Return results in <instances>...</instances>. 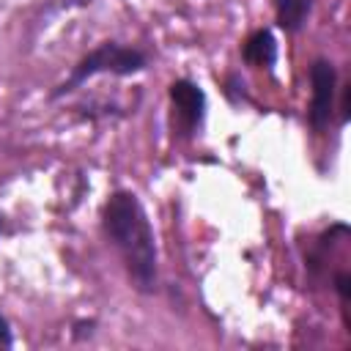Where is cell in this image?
Wrapping results in <instances>:
<instances>
[{
    "label": "cell",
    "instance_id": "1",
    "mask_svg": "<svg viewBox=\"0 0 351 351\" xmlns=\"http://www.w3.org/2000/svg\"><path fill=\"white\" fill-rule=\"evenodd\" d=\"M107 244L118 252L123 271L137 293H156L159 288V250L154 225L143 200L132 189H115L107 195L99 214Z\"/></svg>",
    "mask_w": 351,
    "mask_h": 351
},
{
    "label": "cell",
    "instance_id": "2",
    "mask_svg": "<svg viewBox=\"0 0 351 351\" xmlns=\"http://www.w3.org/2000/svg\"><path fill=\"white\" fill-rule=\"evenodd\" d=\"M148 69V55L140 47L132 44H121L115 38L99 41L93 49H88L69 71V77L63 82H58L49 90V101H58L74 90H80L88 80L99 77V74H110V77H132Z\"/></svg>",
    "mask_w": 351,
    "mask_h": 351
},
{
    "label": "cell",
    "instance_id": "3",
    "mask_svg": "<svg viewBox=\"0 0 351 351\" xmlns=\"http://www.w3.org/2000/svg\"><path fill=\"white\" fill-rule=\"evenodd\" d=\"M167 101H170V129L178 143H189L203 134L206 115H208V99L206 90L189 80L178 77L167 85Z\"/></svg>",
    "mask_w": 351,
    "mask_h": 351
},
{
    "label": "cell",
    "instance_id": "4",
    "mask_svg": "<svg viewBox=\"0 0 351 351\" xmlns=\"http://www.w3.org/2000/svg\"><path fill=\"white\" fill-rule=\"evenodd\" d=\"M337 107V66L329 58H315L310 63V104L307 123L315 137L326 134Z\"/></svg>",
    "mask_w": 351,
    "mask_h": 351
},
{
    "label": "cell",
    "instance_id": "5",
    "mask_svg": "<svg viewBox=\"0 0 351 351\" xmlns=\"http://www.w3.org/2000/svg\"><path fill=\"white\" fill-rule=\"evenodd\" d=\"M241 60L252 69H263V71H274L277 60H280V44L271 27H258L252 30L244 41H241Z\"/></svg>",
    "mask_w": 351,
    "mask_h": 351
},
{
    "label": "cell",
    "instance_id": "6",
    "mask_svg": "<svg viewBox=\"0 0 351 351\" xmlns=\"http://www.w3.org/2000/svg\"><path fill=\"white\" fill-rule=\"evenodd\" d=\"M274 3V16L277 25L285 33H302L310 14H313V0H271Z\"/></svg>",
    "mask_w": 351,
    "mask_h": 351
},
{
    "label": "cell",
    "instance_id": "7",
    "mask_svg": "<svg viewBox=\"0 0 351 351\" xmlns=\"http://www.w3.org/2000/svg\"><path fill=\"white\" fill-rule=\"evenodd\" d=\"M222 96H225L233 107L252 104V96H250V88H247V80H244L239 71H228V74L222 77Z\"/></svg>",
    "mask_w": 351,
    "mask_h": 351
},
{
    "label": "cell",
    "instance_id": "8",
    "mask_svg": "<svg viewBox=\"0 0 351 351\" xmlns=\"http://www.w3.org/2000/svg\"><path fill=\"white\" fill-rule=\"evenodd\" d=\"M93 326H96L93 318H88V321H77L74 329H71V337H74V340H85V337L93 335Z\"/></svg>",
    "mask_w": 351,
    "mask_h": 351
},
{
    "label": "cell",
    "instance_id": "9",
    "mask_svg": "<svg viewBox=\"0 0 351 351\" xmlns=\"http://www.w3.org/2000/svg\"><path fill=\"white\" fill-rule=\"evenodd\" d=\"M11 346H14V332H11L8 318L0 313V348H11Z\"/></svg>",
    "mask_w": 351,
    "mask_h": 351
},
{
    "label": "cell",
    "instance_id": "10",
    "mask_svg": "<svg viewBox=\"0 0 351 351\" xmlns=\"http://www.w3.org/2000/svg\"><path fill=\"white\" fill-rule=\"evenodd\" d=\"M3 228H5V217H3V211H0V233H3Z\"/></svg>",
    "mask_w": 351,
    "mask_h": 351
}]
</instances>
